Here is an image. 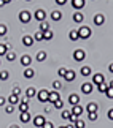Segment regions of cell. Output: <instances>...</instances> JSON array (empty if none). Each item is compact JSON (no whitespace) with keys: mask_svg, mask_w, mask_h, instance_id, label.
Masks as SVG:
<instances>
[{"mask_svg":"<svg viewBox=\"0 0 113 128\" xmlns=\"http://www.w3.org/2000/svg\"><path fill=\"white\" fill-rule=\"evenodd\" d=\"M35 95H37V90H35L33 87H29L27 90H26V96H27V98H33Z\"/></svg>","mask_w":113,"mask_h":128,"instance_id":"cell-28","label":"cell"},{"mask_svg":"<svg viewBox=\"0 0 113 128\" xmlns=\"http://www.w3.org/2000/svg\"><path fill=\"white\" fill-rule=\"evenodd\" d=\"M72 116H75V117H80L83 114V108L80 104H75V106H72Z\"/></svg>","mask_w":113,"mask_h":128,"instance_id":"cell-11","label":"cell"},{"mask_svg":"<svg viewBox=\"0 0 113 128\" xmlns=\"http://www.w3.org/2000/svg\"><path fill=\"white\" fill-rule=\"evenodd\" d=\"M59 128H65V126H59Z\"/></svg>","mask_w":113,"mask_h":128,"instance_id":"cell-56","label":"cell"},{"mask_svg":"<svg viewBox=\"0 0 113 128\" xmlns=\"http://www.w3.org/2000/svg\"><path fill=\"white\" fill-rule=\"evenodd\" d=\"M37 96H38V101H40V103H48V98H50V92H48L46 88H42V90H38Z\"/></svg>","mask_w":113,"mask_h":128,"instance_id":"cell-2","label":"cell"},{"mask_svg":"<svg viewBox=\"0 0 113 128\" xmlns=\"http://www.w3.org/2000/svg\"><path fill=\"white\" fill-rule=\"evenodd\" d=\"M65 73H67V68H59V70H57V74L59 76H61V78H64V76H65Z\"/></svg>","mask_w":113,"mask_h":128,"instance_id":"cell-43","label":"cell"},{"mask_svg":"<svg viewBox=\"0 0 113 128\" xmlns=\"http://www.w3.org/2000/svg\"><path fill=\"white\" fill-rule=\"evenodd\" d=\"M38 30H40V32H46V30H50V24H48L46 21L40 22V27H38Z\"/></svg>","mask_w":113,"mask_h":128,"instance_id":"cell-31","label":"cell"},{"mask_svg":"<svg viewBox=\"0 0 113 128\" xmlns=\"http://www.w3.org/2000/svg\"><path fill=\"white\" fill-rule=\"evenodd\" d=\"M65 128H75V126H73V124H68V125H67Z\"/></svg>","mask_w":113,"mask_h":128,"instance_id":"cell-51","label":"cell"},{"mask_svg":"<svg viewBox=\"0 0 113 128\" xmlns=\"http://www.w3.org/2000/svg\"><path fill=\"white\" fill-rule=\"evenodd\" d=\"M26 2H30V0H26Z\"/></svg>","mask_w":113,"mask_h":128,"instance_id":"cell-57","label":"cell"},{"mask_svg":"<svg viewBox=\"0 0 113 128\" xmlns=\"http://www.w3.org/2000/svg\"><path fill=\"white\" fill-rule=\"evenodd\" d=\"M105 95H107V98H108V100H113V88H111V87H108V90L105 92Z\"/></svg>","mask_w":113,"mask_h":128,"instance_id":"cell-42","label":"cell"},{"mask_svg":"<svg viewBox=\"0 0 113 128\" xmlns=\"http://www.w3.org/2000/svg\"><path fill=\"white\" fill-rule=\"evenodd\" d=\"M92 88H94L92 82H85V84H81V92L85 93V95H89V93L92 92Z\"/></svg>","mask_w":113,"mask_h":128,"instance_id":"cell-8","label":"cell"},{"mask_svg":"<svg viewBox=\"0 0 113 128\" xmlns=\"http://www.w3.org/2000/svg\"><path fill=\"white\" fill-rule=\"evenodd\" d=\"M85 57H86V54H85L83 49H77V51L73 52V58H75L77 62H83V60H85Z\"/></svg>","mask_w":113,"mask_h":128,"instance_id":"cell-6","label":"cell"},{"mask_svg":"<svg viewBox=\"0 0 113 128\" xmlns=\"http://www.w3.org/2000/svg\"><path fill=\"white\" fill-rule=\"evenodd\" d=\"M68 103H70L72 106L80 104V95H77V93H70V95H68Z\"/></svg>","mask_w":113,"mask_h":128,"instance_id":"cell-9","label":"cell"},{"mask_svg":"<svg viewBox=\"0 0 113 128\" xmlns=\"http://www.w3.org/2000/svg\"><path fill=\"white\" fill-rule=\"evenodd\" d=\"M70 116H72L70 111H67V109H62V111H61V117H62V119L68 120V119H70Z\"/></svg>","mask_w":113,"mask_h":128,"instance_id":"cell-33","label":"cell"},{"mask_svg":"<svg viewBox=\"0 0 113 128\" xmlns=\"http://www.w3.org/2000/svg\"><path fill=\"white\" fill-rule=\"evenodd\" d=\"M72 19H73V21H75L77 24H81V22H83V19H85V16H83L80 11H75V14L72 16Z\"/></svg>","mask_w":113,"mask_h":128,"instance_id":"cell-21","label":"cell"},{"mask_svg":"<svg viewBox=\"0 0 113 128\" xmlns=\"http://www.w3.org/2000/svg\"><path fill=\"white\" fill-rule=\"evenodd\" d=\"M72 6L78 11V10H81L85 6V0H72Z\"/></svg>","mask_w":113,"mask_h":128,"instance_id":"cell-16","label":"cell"},{"mask_svg":"<svg viewBox=\"0 0 113 128\" xmlns=\"http://www.w3.org/2000/svg\"><path fill=\"white\" fill-rule=\"evenodd\" d=\"M108 71L113 73V63H110V65H108Z\"/></svg>","mask_w":113,"mask_h":128,"instance_id":"cell-50","label":"cell"},{"mask_svg":"<svg viewBox=\"0 0 113 128\" xmlns=\"http://www.w3.org/2000/svg\"><path fill=\"white\" fill-rule=\"evenodd\" d=\"M61 18H62V13L61 11H57V10H56V11H53L51 13V19H53V21H61Z\"/></svg>","mask_w":113,"mask_h":128,"instance_id":"cell-27","label":"cell"},{"mask_svg":"<svg viewBox=\"0 0 113 128\" xmlns=\"http://www.w3.org/2000/svg\"><path fill=\"white\" fill-rule=\"evenodd\" d=\"M104 22H105V16H104V14H96V16H94V24H96V26H102Z\"/></svg>","mask_w":113,"mask_h":128,"instance_id":"cell-19","label":"cell"},{"mask_svg":"<svg viewBox=\"0 0 113 128\" xmlns=\"http://www.w3.org/2000/svg\"><path fill=\"white\" fill-rule=\"evenodd\" d=\"M97 103H88L86 104V112L89 114V112H97Z\"/></svg>","mask_w":113,"mask_h":128,"instance_id":"cell-20","label":"cell"},{"mask_svg":"<svg viewBox=\"0 0 113 128\" xmlns=\"http://www.w3.org/2000/svg\"><path fill=\"white\" fill-rule=\"evenodd\" d=\"M78 35H80V38L81 40H88L91 35H92V30L89 27H86V26H83V27H80L78 28Z\"/></svg>","mask_w":113,"mask_h":128,"instance_id":"cell-1","label":"cell"},{"mask_svg":"<svg viewBox=\"0 0 113 128\" xmlns=\"http://www.w3.org/2000/svg\"><path fill=\"white\" fill-rule=\"evenodd\" d=\"M97 90H99L100 93H105L107 90H108V84H107V82H102V84L97 86Z\"/></svg>","mask_w":113,"mask_h":128,"instance_id":"cell-30","label":"cell"},{"mask_svg":"<svg viewBox=\"0 0 113 128\" xmlns=\"http://www.w3.org/2000/svg\"><path fill=\"white\" fill-rule=\"evenodd\" d=\"M102 82H105V76L102 74V73H96V74L92 76V84L99 86V84H102Z\"/></svg>","mask_w":113,"mask_h":128,"instance_id":"cell-7","label":"cell"},{"mask_svg":"<svg viewBox=\"0 0 113 128\" xmlns=\"http://www.w3.org/2000/svg\"><path fill=\"white\" fill-rule=\"evenodd\" d=\"M5 103H7V98H3V96H0V106H3Z\"/></svg>","mask_w":113,"mask_h":128,"instance_id":"cell-47","label":"cell"},{"mask_svg":"<svg viewBox=\"0 0 113 128\" xmlns=\"http://www.w3.org/2000/svg\"><path fill=\"white\" fill-rule=\"evenodd\" d=\"M7 32H8V28L5 24H0V36H5L7 35Z\"/></svg>","mask_w":113,"mask_h":128,"instance_id":"cell-37","label":"cell"},{"mask_svg":"<svg viewBox=\"0 0 113 128\" xmlns=\"http://www.w3.org/2000/svg\"><path fill=\"white\" fill-rule=\"evenodd\" d=\"M2 6H5V3L2 2V0H0V8H2Z\"/></svg>","mask_w":113,"mask_h":128,"instance_id":"cell-54","label":"cell"},{"mask_svg":"<svg viewBox=\"0 0 113 128\" xmlns=\"http://www.w3.org/2000/svg\"><path fill=\"white\" fill-rule=\"evenodd\" d=\"M73 126H75V128H85V126H86V124H85V120L77 119V120H75V124H73Z\"/></svg>","mask_w":113,"mask_h":128,"instance_id":"cell-32","label":"cell"},{"mask_svg":"<svg viewBox=\"0 0 113 128\" xmlns=\"http://www.w3.org/2000/svg\"><path fill=\"white\" fill-rule=\"evenodd\" d=\"M35 58H37V62H43V60H46V52H45V51H38V52H37V56H35Z\"/></svg>","mask_w":113,"mask_h":128,"instance_id":"cell-25","label":"cell"},{"mask_svg":"<svg viewBox=\"0 0 113 128\" xmlns=\"http://www.w3.org/2000/svg\"><path fill=\"white\" fill-rule=\"evenodd\" d=\"M33 41H43V32L37 30L35 35H33Z\"/></svg>","mask_w":113,"mask_h":128,"instance_id":"cell-34","label":"cell"},{"mask_svg":"<svg viewBox=\"0 0 113 128\" xmlns=\"http://www.w3.org/2000/svg\"><path fill=\"white\" fill-rule=\"evenodd\" d=\"M5 112H7V114H13V112H14V106L13 104H8L7 108H5Z\"/></svg>","mask_w":113,"mask_h":128,"instance_id":"cell-39","label":"cell"},{"mask_svg":"<svg viewBox=\"0 0 113 128\" xmlns=\"http://www.w3.org/2000/svg\"><path fill=\"white\" fill-rule=\"evenodd\" d=\"M13 93H14V95H18V96H19V95H21V88H19V87L16 86V87L13 88Z\"/></svg>","mask_w":113,"mask_h":128,"instance_id":"cell-45","label":"cell"},{"mask_svg":"<svg viewBox=\"0 0 113 128\" xmlns=\"http://www.w3.org/2000/svg\"><path fill=\"white\" fill-rule=\"evenodd\" d=\"M19 111L21 112H29V101H27V98L26 100H22V101H19Z\"/></svg>","mask_w":113,"mask_h":128,"instance_id":"cell-13","label":"cell"},{"mask_svg":"<svg viewBox=\"0 0 113 128\" xmlns=\"http://www.w3.org/2000/svg\"><path fill=\"white\" fill-rule=\"evenodd\" d=\"M53 106H54L56 109H61V111H62V109H64V101H62V100H57L56 103H53Z\"/></svg>","mask_w":113,"mask_h":128,"instance_id":"cell-36","label":"cell"},{"mask_svg":"<svg viewBox=\"0 0 113 128\" xmlns=\"http://www.w3.org/2000/svg\"><path fill=\"white\" fill-rule=\"evenodd\" d=\"M56 3H57V5H65L67 0H56Z\"/></svg>","mask_w":113,"mask_h":128,"instance_id":"cell-48","label":"cell"},{"mask_svg":"<svg viewBox=\"0 0 113 128\" xmlns=\"http://www.w3.org/2000/svg\"><path fill=\"white\" fill-rule=\"evenodd\" d=\"M53 36H54V33H53L51 28H50V30H46V32H43V40L50 41V40H53Z\"/></svg>","mask_w":113,"mask_h":128,"instance_id":"cell-26","label":"cell"},{"mask_svg":"<svg viewBox=\"0 0 113 128\" xmlns=\"http://www.w3.org/2000/svg\"><path fill=\"white\" fill-rule=\"evenodd\" d=\"M68 38H70L72 41H77V40H80V35H78V30H70V32H68Z\"/></svg>","mask_w":113,"mask_h":128,"instance_id":"cell-24","label":"cell"},{"mask_svg":"<svg viewBox=\"0 0 113 128\" xmlns=\"http://www.w3.org/2000/svg\"><path fill=\"white\" fill-rule=\"evenodd\" d=\"M30 62H32V57H30V56H27V54H24V56L21 57V65H24L26 68L30 65Z\"/></svg>","mask_w":113,"mask_h":128,"instance_id":"cell-15","label":"cell"},{"mask_svg":"<svg viewBox=\"0 0 113 128\" xmlns=\"http://www.w3.org/2000/svg\"><path fill=\"white\" fill-rule=\"evenodd\" d=\"M2 2H3L5 5H7V3H10V2H11V0H2Z\"/></svg>","mask_w":113,"mask_h":128,"instance_id":"cell-52","label":"cell"},{"mask_svg":"<svg viewBox=\"0 0 113 128\" xmlns=\"http://www.w3.org/2000/svg\"><path fill=\"white\" fill-rule=\"evenodd\" d=\"M53 106V104H51ZM51 106H45V112H51Z\"/></svg>","mask_w":113,"mask_h":128,"instance_id":"cell-49","label":"cell"},{"mask_svg":"<svg viewBox=\"0 0 113 128\" xmlns=\"http://www.w3.org/2000/svg\"><path fill=\"white\" fill-rule=\"evenodd\" d=\"M35 76V71L32 70V68H26V70H24V78H26V79H32V78Z\"/></svg>","mask_w":113,"mask_h":128,"instance_id":"cell-22","label":"cell"},{"mask_svg":"<svg viewBox=\"0 0 113 128\" xmlns=\"http://www.w3.org/2000/svg\"><path fill=\"white\" fill-rule=\"evenodd\" d=\"M91 73H92V68L91 66H88V65H85V66H81V70H80V74L81 76H89L91 74Z\"/></svg>","mask_w":113,"mask_h":128,"instance_id":"cell-17","label":"cell"},{"mask_svg":"<svg viewBox=\"0 0 113 128\" xmlns=\"http://www.w3.org/2000/svg\"><path fill=\"white\" fill-rule=\"evenodd\" d=\"M5 57H7L8 62H14V60H16V54H14L13 51H8L7 54H5Z\"/></svg>","mask_w":113,"mask_h":128,"instance_id":"cell-29","label":"cell"},{"mask_svg":"<svg viewBox=\"0 0 113 128\" xmlns=\"http://www.w3.org/2000/svg\"><path fill=\"white\" fill-rule=\"evenodd\" d=\"M57 100H61V96H59V92L57 90H53V92H50V98H48V103H56Z\"/></svg>","mask_w":113,"mask_h":128,"instance_id":"cell-10","label":"cell"},{"mask_svg":"<svg viewBox=\"0 0 113 128\" xmlns=\"http://www.w3.org/2000/svg\"><path fill=\"white\" fill-rule=\"evenodd\" d=\"M107 117H108V120H113V108H111V109H108V112H107Z\"/></svg>","mask_w":113,"mask_h":128,"instance_id":"cell-46","label":"cell"},{"mask_svg":"<svg viewBox=\"0 0 113 128\" xmlns=\"http://www.w3.org/2000/svg\"><path fill=\"white\" fill-rule=\"evenodd\" d=\"M8 71H0V81H7L8 79Z\"/></svg>","mask_w":113,"mask_h":128,"instance_id":"cell-38","label":"cell"},{"mask_svg":"<svg viewBox=\"0 0 113 128\" xmlns=\"http://www.w3.org/2000/svg\"><path fill=\"white\" fill-rule=\"evenodd\" d=\"M32 119H30V114L29 112H21V116H19V122L21 124H29Z\"/></svg>","mask_w":113,"mask_h":128,"instance_id":"cell-12","label":"cell"},{"mask_svg":"<svg viewBox=\"0 0 113 128\" xmlns=\"http://www.w3.org/2000/svg\"><path fill=\"white\" fill-rule=\"evenodd\" d=\"M108 87H111V88H113V81H110V82H108Z\"/></svg>","mask_w":113,"mask_h":128,"instance_id":"cell-53","label":"cell"},{"mask_svg":"<svg viewBox=\"0 0 113 128\" xmlns=\"http://www.w3.org/2000/svg\"><path fill=\"white\" fill-rule=\"evenodd\" d=\"M10 128H19L18 125H11V126H10Z\"/></svg>","mask_w":113,"mask_h":128,"instance_id":"cell-55","label":"cell"},{"mask_svg":"<svg viewBox=\"0 0 113 128\" xmlns=\"http://www.w3.org/2000/svg\"><path fill=\"white\" fill-rule=\"evenodd\" d=\"M33 18H35L38 22H43V21L46 19V13H45V10H37V11L33 13Z\"/></svg>","mask_w":113,"mask_h":128,"instance_id":"cell-5","label":"cell"},{"mask_svg":"<svg viewBox=\"0 0 113 128\" xmlns=\"http://www.w3.org/2000/svg\"><path fill=\"white\" fill-rule=\"evenodd\" d=\"M22 44H24V46H27V48H30L32 44H33V36H29V35L22 36Z\"/></svg>","mask_w":113,"mask_h":128,"instance_id":"cell-18","label":"cell"},{"mask_svg":"<svg viewBox=\"0 0 113 128\" xmlns=\"http://www.w3.org/2000/svg\"><path fill=\"white\" fill-rule=\"evenodd\" d=\"M88 117H89L91 122H96V120H97V112H89V114H88Z\"/></svg>","mask_w":113,"mask_h":128,"instance_id":"cell-41","label":"cell"},{"mask_svg":"<svg viewBox=\"0 0 113 128\" xmlns=\"http://www.w3.org/2000/svg\"><path fill=\"white\" fill-rule=\"evenodd\" d=\"M32 124L35 128H42L43 125L46 124V119H45V116H35L33 117V120H32Z\"/></svg>","mask_w":113,"mask_h":128,"instance_id":"cell-3","label":"cell"},{"mask_svg":"<svg viewBox=\"0 0 113 128\" xmlns=\"http://www.w3.org/2000/svg\"><path fill=\"white\" fill-rule=\"evenodd\" d=\"M8 103H10V104H13V106H16L18 103H19V96L14 95V93H11V95L8 96Z\"/></svg>","mask_w":113,"mask_h":128,"instance_id":"cell-23","label":"cell"},{"mask_svg":"<svg viewBox=\"0 0 113 128\" xmlns=\"http://www.w3.org/2000/svg\"><path fill=\"white\" fill-rule=\"evenodd\" d=\"M8 52V48L5 43H0V56H5V54Z\"/></svg>","mask_w":113,"mask_h":128,"instance_id":"cell-35","label":"cell"},{"mask_svg":"<svg viewBox=\"0 0 113 128\" xmlns=\"http://www.w3.org/2000/svg\"><path fill=\"white\" fill-rule=\"evenodd\" d=\"M75 71L73 70H67V73H65V76H64V79H65L67 82H72V81H75Z\"/></svg>","mask_w":113,"mask_h":128,"instance_id":"cell-14","label":"cell"},{"mask_svg":"<svg viewBox=\"0 0 113 128\" xmlns=\"http://www.w3.org/2000/svg\"><path fill=\"white\" fill-rule=\"evenodd\" d=\"M61 87H62V82L61 81H54V82H53V88H54V90H59Z\"/></svg>","mask_w":113,"mask_h":128,"instance_id":"cell-40","label":"cell"},{"mask_svg":"<svg viewBox=\"0 0 113 128\" xmlns=\"http://www.w3.org/2000/svg\"><path fill=\"white\" fill-rule=\"evenodd\" d=\"M30 19H32V14L27 11V10H24V11L19 13V21H21L22 24H29L30 22Z\"/></svg>","mask_w":113,"mask_h":128,"instance_id":"cell-4","label":"cell"},{"mask_svg":"<svg viewBox=\"0 0 113 128\" xmlns=\"http://www.w3.org/2000/svg\"><path fill=\"white\" fill-rule=\"evenodd\" d=\"M42 128H54V124H53V122H50V120H46V124L43 125Z\"/></svg>","mask_w":113,"mask_h":128,"instance_id":"cell-44","label":"cell"}]
</instances>
